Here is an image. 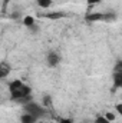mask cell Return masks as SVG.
Segmentation results:
<instances>
[{
    "label": "cell",
    "mask_w": 122,
    "mask_h": 123,
    "mask_svg": "<svg viewBox=\"0 0 122 123\" xmlns=\"http://www.w3.org/2000/svg\"><path fill=\"white\" fill-rule=\"evenodd\" d=\"M9 90H10V97H12L13 100H16V102L22 103L23 106H25L26 103L32 102L30 100L32 89L27 85H25L22 80H19V79H14V80L10 82Z\"/></svg>",
    "instance_id": "1"
},
{
    "label": "cell",
    "mask_w": 122,
    "mask_h": 123,
    "mask_svg": "<svg viewBox=\"0 0 122 123\" xmlns=\"http://www.w3.org/2000/svg\"><path fill=\"white\" fill-rule=\"evenodd\" d=\"M23 107H25V112L33 115L37 120L42 119V117L46 115V107L42 106V105H39V103H36V102H29V103H26Z\"/></svg>",
    "instance_id": "2"
},
{
    "label": "cell",
    "mask_w": 122,
    "mask_h": 123,
    "mask_svg": "<svg viewBox=\"0 0 122 123\" xmlns=\"http://www.w3.org/2000/svg\"><path fill=\"white\" fill-rule=\"evenodd\" d=\"M62 62V56L59 52H55V50H49L47 52V55H46V64L49 66V67H58L59 64H61Z\"/></svg>",
    "instance_id": "3"
},
{
    "label": "cell",
    "mask_w": 122,
    "mask_h": 123,
    "mask_svg": "<svg viewBox=\"0 0 122 123\" xmlns=\"http://www.w3.org/2000/svg\"><path fill=\"white\" fill-rule=\"evenodd\" d=\"M112 80H114V86H115V87L122 89V72L114 70V73H112Z\"/></svg>",
    "instance_id": "4"
},
{
    "label": "cell",
    "mask_w": 122,
    "mask_h": 123,
    "mask_svg": "<svg viewBox=\"0 0 122 123\" xmlns=\"http://www.w3.org/2000/svg\"><path fill=\"white\" fill-rule=\"evenodd\" d=\"M22 23H23L25 27H27V29H30V30L36 26V20H34L33 16H25V17L22 19Z\"/></svg>",
    "instance_id": "5"
},
{
    "label": "cell",
    "mask_w": 122,
    "mask_h": 123,
    "mask_svg": "<svg viewBox=\"0 0 122 123\" xmlns=\"http://www.w3.org/2000/svg\"><path fill=\"white\" fill-rule=\"evenodd\" d=\"M10 72H12V67L6 62H1V64H0V76H1V79H6Z\"/></svg>",
    "instance_id": "6"
},
{
    "label": "cell",
    "mask_w": 122,
    "mask_h": 123,
    "mask_svg": "<svg viewBox=\"0 0 122 123\" xmlns=\"http://www.w3.org/2000/svg\"><path fill=\"white\" fill-rule=\"evenodd\" d=\"M37 122V119L30 115V113H27V112H25L22 116H20V123H36Z\"/></svg>",
    "instance_id": "7"
},
{
    "label": "cell",
    "mask_w": 122,
    "mask_h": 123,
    "mask_svg": "<svg viewBox=\"0 0 122 123\" xmlns=\"http://www.w3.org/2000/svg\"><path fill=\"white\" fill-rule=\"evenodd\" d=\"M86 20L89 22H103V13H89L86 16Z\"/></svg>",
    "instance_id": "8"
},
{
    "label": "cell",
    "mask_w": 122,
    "mask_h": 123,
    "mask_svg": "<svg viewBox=\"0 0 122 123\" xmlns=\"http://www.w3.org/2000/svg\"><path fill=\"white\" fill-rule=\"evenodd\" d=\"M53 0H36V4L40 7V9H49L52 6Z\"/></svg>",
    "instance_id": "9"
},
{
    "label": "cell",
    "mask_w": 122,
    "mask_h": 123,
    "mask_svg": "<svg viewBox=\"0 0 122 123\" xmlns=\"http://www.w3.org/2000/svg\"><path fill=\"white\" fill-rule=\"evenodd\" d=\"M45 17H47V19H62V17H65V13H62V12L47 13V14H45Z\"/></svg>",
    "instance_id": "10"
},
{
    "label": "cell",
    "mask_w": 122,
    "mask_h": 123,
    "mask_svg": "<svg viewBox=\"0 0 122 123\" xmlns=\"http://www.w3.org/2000/svg\"><path fill=\"white\" fill-rule=\"evenodd\" d=\"M116 20V13H103V22H114Z\"/></svg>",
    "instance_id": "11"
},
{
    "label": "cell",
    "mask_w": 122,
    "mask_h": 123,
    "mask_svg": "<svg viewBox=\"0 0 122 123\" xmlns=\"http://www.w3.org/2000/svg\"><path fill=\"white\" fill-rule=\"evenodd\" d=\"M43 106H45V107H50V106H52V97H50L49 94H46V96L43 97Z\"/></svg>",
    "instance_id": "12"
},
{
    "label": "cell",
    "mask_w": 122,
    "mask_h": 123,
    "mask_svg": "<svg viewBox=\"0 0 122 123\" xmlns=\"http://www.w3.org/2000/svg\"><path fill=\"white\" fill-rule=\"evenodd\" d=\"M95 123H114L111 122V120H108L105 116H98L96 119H95Z\"/></svg>",
    "instance_id": "13"
},
{
    "label": "cell",
    "mask_w": 122,
    "mask_h": 123,
    "mask_svg": "<svg viewBox=\"0 0 122 123\" xmlns=\"http://www.w3.org/2000/svg\"><path fill=\"white\" fill-rule=\"evenodd\" d=\"M108 120H111V122H115V119H116V116H115V113H111V112H108L106 115H103Z\"/></svg>",
    "instance_id": "14"
},
{
    "label": "cell",
    "mask_w": 122,
    "mask_h": 123,
    "mask_svg": "<svg viewBox=\"0 0 122 123\" xmlns=\"http://www.w3.org/2000/svg\"><path fill=\"white\" fill-rule=\"evenodd\" d=\"M115 110H116V113H118L119 116H122V102H121V103H118V105L115 106Z\"/></svg>",
    "instance_id": "15"
},
{
    "label": "cell",
    "mask_w": 122,
    "mask_h": 123,
    "mask_svg": "<svg viewBox=\"0 0 122 123\" xmlns=\"http://www.w3.org/2000/svg\"><path fill=\"white\" fill-rule=\"evenodd\" d=\"M114 70H116V72H122V60H119L118 63H116V64H115Z\"/></svg>",
    "instance_id": "16"
},
{
    "label": "cell",
    "mask_w": 122,
    "mask_h": 123,
    "mask_svg": "<svg viewBox=\"0 0 122 123\" xmlns=\"http://www.w3.org/2000/svg\"><path fill=\"white\" fill-rule=\"evenodd\" d=\"M59 123H73V120L72 119H68V117H62L61 120H59Z\"/></svg>",
    "instance_id": "17"
},
{
    "label": "cell",
    "mask_w": 122,
    "mask_h": 123,
    "mask_svg": "<svg viewBox=\"0 0 122 123\" xmlns=\"http://www.w3.org/2000/svg\"><path fill=\"white\" fill-rule=\"evenodd\" d=\"M101 1H102V0H86V3H88V4H98V3H101Z\"/></svg>",
    "instance_id": "18"
},
{
    "label": "cell",
    "mask_w": 122,
    "mask_h": 123,
    "mask_svg": "<svg viewBox=\"0 0 122 123\" xmlns=\"http://www.w3.org/2000/svg\"><path fill=\"white\" fill-rule=\"evenodd\" d=\"M3 1H4V4H7L9 1H13V0H3Z\"/></svg>",
    "instance_id": "19"
},
{
    "label": "cell",
    "mask_w": 122,
    "mask_h": 123,
    "mask_svg": "<svg viewBox=\"0 0 122 123\" xmlns=\"http://www.w3.org/2000/svg\"><path fill=\"white\" fill-rule=\"evenodd\" d=\"M39 123H43V122H39Z\"/></svg>",
    "instance_id": "20"
}]
</instances>
